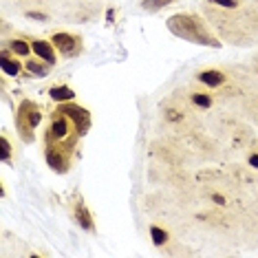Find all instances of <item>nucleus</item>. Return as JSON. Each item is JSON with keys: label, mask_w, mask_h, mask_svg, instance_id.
Returning <instances> with one entry per match:
<instances>
[{"label": "nucleus", "mask_w": 258, "mask_h": 258, "mask_svg": "<svg viewBox=\"0 0 258 258\" xmlns=\"http://www.w3.org/2000/svg\"><path fill=\"white\" fill-rule=\"evenodd\" d=\"M168 29L174 33V36L183 38V40H190L194 45H212L218 47V42L210 36V31H205V27L201 24L199 18H192V16H174V18L168 20Z\"/></svg>", "instance_id": "1"}, {"label": "nucleus", "mask_w": 258, "mask_h": 258, "mask_svg": "<svg viewBox=\"0 0 258 258\" xmlns=\"http://www.w3.org/2000/svg\"><path fill=\"white\" fill-rule=\"evenodd\" d=\"M38 124H40V111H38L33 104L24 102L18 111V128H20V133L24 135V139H31L29 135H31V130L36 128Z\"/></svg>", "instance_id": "2"}, {"label": "nucleus", "mask_w": 258, "mask_h": 258, "mask_svg": "<svg viewBox=\"0 0 258 258\" xmlns=\"http://www.w3.org/2000/svg\"><path fill=\"white\" fill-rule=\"evenodd\" d=\"M51 42H53L55 49H60L64 55L75 53V49H77V40L73 36H69V33H55Z\"/></svg>", "instance_id": "3"}, {"label": "nucleus", "mask_w": 258, "mask_h": 258, "mask_svg": "<svg viewBox=\"0 0 258 258\" xmlns=\"http://www.w3.org/2000/svg\"><path fill=\"white\" fill-rule=\"evenodd\" d=\"M31 49L36 55H40L42 60H45L47 64H51L53 67L55 64V51L51 49V42H45V40H33L31 42Z\"/></svg>", "instance_id": "4"}, {"label": "nucleus", "mask_w": 258, "mask_h": 258, "mask_svg": "<svg viewBox=\"0 0 258 258\" xmlns=\"http://www.w3.org/2000/svg\"><path fill=\"white\" fill-rule=\"evenodd\" d=\"M69 119H71V117H69ZM69 119H64V117H58V119L51 124V128H49V137H53V139L69 137Z\"/></svg>", "instance_id": "5"}, {"label": "nucleus", "mask_w": 258, "mask_h": 258, "mask_svg": "<svg viewBox=\"0 0 258 258\" xmlns=\"http://www.w3.org/2000/svg\"><path fill=\"white\" fill-rule=\"evenodd\" d=\"M199 80L203 82V84H208V86H221V84H225V75H223L221 71H203L199 75Z\"/></svg>", "instance_id": "6"}, {"label": "nucleus", "mask_w": 258, "mask_h": 258, "mask_svg": "<svg viewBox=\"0 0 258 258\" xmlns=\"http://www.w3.org/2000/svg\"><path fill=\"white\" fill-rule=\"evenodd\" d=\"M75 218H77V223H80L84 230H93V218H91V214H89V210L84 208V203H77V208H75Z\"/></svg>", "instance_id": "7"}, {"label": "nucleus", "mask_w": 258, "mask_h": 258, "mask_svg": "<svg viewBox=\"0 0 258 258\" xmlns=\"http://www.w3.org/2000/svg\"><path fill=\"white\" fill-rule=\"evenodd\" d=\"M51 99H55V102H69V99L75 97V93H73L69 86H55V89L49 91Z\"/></svg>", "instance_id": "8"}, {"label": "nucleus", "mask_w": 258, "mask_h": 258, "mask_svg": "<svg viewBox=\"0 0 258 258\" xmlns=\"http://www.w3.org/2000/svg\"><path fill=\"white\" fill-rule=\"evenodd\" d=\"M2 71L7 75H18L20 73V64L9 58V51H2Z\"/></svg>", "instance_id": "9"}, {"label": "nucleus", "mask_w": 258, "mask_h": 258, "mask_svg": "<svg viewBox=\"0 0 258 258\" xmlns=\"http://www.w3.org/2000/svg\"><path fill=\"white\" fill-rule=\"evenodd\" d=\"M150 236H152V240H155V245H165V243H168V234H165L161 227H157V225L150 227Z\"/></svg>", "instance_id": "10"}, {"label": "nucleus", "mask_w": 258, "mask_h": 258, "mask_svg": "<svg viewBox=\"0 0 258 258\" xmlns=\"http://www.w3.org/2000/svg\"><path fill=\"white\" fill-rule=\"evenodd\" d=\"M9 49L14 51L16 55H27L29 51H31V45H27V42H23V40H14L9 45Z\"/></svg>", "instance_id": "11"}, {"label": "nucleus", "mask_w": 258, "mask_h": 258, "mask_svg": "<svg viewBox=\"0 0 258 258\" xmlns=\"http://www.w3.org/2000/svg\"><path fill=\"white\" fill-rule=\"evenodd\" d=\"M170 2H172V0H143L141 7L146 11H155V9H161V7L170 5Z\"/></svg>", "instance_id": "12"}, {"label": "nucleus", "mask_w": 258, "mask_h": 258, "mask_svg": "<svg viewBox=\"0 0 258 258\" xmlns=\"http://www.w3.org/2000/svg\"><path fill=\"white\" fill-rule=\"evenodd\" d=\"M192 102H194L196 106H201V108H210L212 99H210L208 95H203V93H194V95H192Z\"/></svg>", "instance_id": "13"}, {"label": "nucleus", "mask_w": 258, "mask_h": 258, "mask_svg": "<svg viewBox=\"0 0 258 258\" xmlns=\"http://www.w3.org/2000/svg\"><path fill=\"white\" fill-rule=\"evenodd\" d=\"M27 69L31 73H36V75H47V73H49V67H45V64H40V62H29Z\"/></svg>", "instance_id": "14"}, {"label": "nucleus", "mask_w": 258, "mask_h": 258, "mask_svg": "<svg viewBox=\"0 0 258 258\" xmlns=\"http://www.w3.org/2000/svg\"><path fill=\"white\" fill-rule=\"evenodd\" d=\"M0 148H2V159H9V155H11V146H9V141H7V137H0Z\"/></svg>", "instance_id": "15"}, {"label": "nucleus", "mask_w": 258, "mask_h": 258, "mask_svg": "<svg viewBox=\"0 0 258 258\" xmlns=\"http://www.w3.org/2000/svg\"><path fill=\"white\" fill-rule=\"evenodd\" d=\"M212 2H216V5H221V7H230V9H234L238 2L236 0H212Z\"/></svg>", "instance_id": "16"}, {"label": "nucleus", "mask_w": 258, "mask_h": 258, "mask_svg": "<svg viewBox=\"0 0 258 258\" xmlns=\"http://www.w3.org/2000/svg\"><path fill=\"white\" fill-rule=\"evenodd\" d=\"M249 164H252L254 168H258V155H252V157H249Z\"/></svg>", "instance_id": "17"}, {"label": "nucleus", "mask_w": 258, "mask_h": 258, "mask_svg": "<svg viewBox=\"0 0 258 258\" xmlns=\"http://www.w3.org/2000/svg\"><path fill=\"white\" fill-rule=\"evenodd\" d=\"M214 201H216V203H218V205H223V203H225V199H223V196H218V194H216V196H214Z\"/></svg>", "instance_id": "18"}]
</instances>
